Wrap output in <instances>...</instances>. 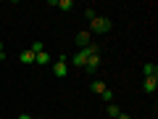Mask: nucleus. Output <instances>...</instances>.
<instances>
[{
    "instance_id": "nucleus-10",
    "label": "nucleus",
    "mask_w": 158,
    "mask_h": 119,
    "mask_svg": "<svg viewBox=\"0 0 158 119\" xmlns=\"http://www.w3.org/2000/svg\"><path fill=\"white\" fill-rule=\"evenodd\" d=\"M19 58H21V64H32L34 61V51H21V56H19Z\"/></svg>"
},
{
    "instance_id": "nucleus-14",
    "label": "nucleus",
    "mask_w": 158,
    "mask_h": 119,
    "mask_svg": "<svg viewBox=\"0 0 158 119\" xmlns=\"http://www.w3.org/2000/svg\"><path fill=\"white\" fill-rule=\"evenodd\" d=\"M32 51H34V56H37L40 51H45V45H42V42H34V45H32Z\"/></svg>"
},
{
    "instance_id": "nucleus-16",
    "label": "nucleus",
    "mask_w": 158,
    "mask_h": 119,
    "mask_svg": "<svg viewBox=\"0 0 158 119\" xmlns=\"http://www.w3.org/2000/svg\"><path fill=\"white\" fill-rule=\"evenodd\" d=\"M116 119H132V117H129V114H118Z\"/></svg>"
},
{
    "instance_id": "nucleus-2",
    "label": "nucleus",
    "mask_w": 158,
    "mask_h": 119,
    "mask_svg": "<svg viewBox=\"0 0 158 119\" xmlns=\"http://www.w3.org/2000/svg\"><path fill=\"white\" fill-rule=\"evenodd\" d=\"M53 74H56V77H66V74H69V66H66V56H61L56 64H53Z\"/></svg>"
},
{
    "instance_id": "nucleus-4",
    "label": "nucleus",
    "mask_w": 158,
    "mask_h": 119,
    "mask_svg": "<svg viewBox=\"0 0 158 119\" xmlns=\"http://www.w3.org/2000/svg\"><path fill=\"white\" fill-rule=\"evenodd\" d=\"M90 42H92V40H90V32H79V34H77V45H79V48H87Z\"/></svg>"
},
{
    "instance_id": "nucleus-6",
    "label": "nucleus",
    "mask_w": 158,
    "mask_h": 119,
    "mask_svg": "<svg viewBox=\"0 0 158 119\" xmlns=\"http://www.w3.org/2000/svg\"><path fill=\"white\" fill-rule=\"evenodd\" d=\"M156 90H158V79L145 77V93H156Z\"/></svg>"
},
{
    "instance_id": "nucleus-17",
    "label": "nucleus",
    "mask_w": 158,
    "mask_h": 119,
    "mask_svg": "<svg viewBox=\"0 0 158 119\" xmlns=\"http://www.w3.org/2000/svg\"><path fill=\"white\" fill-rule=\"evenodd\" d=\"M19 119H32V117H29V114H19Z\"/></svg>"
},
{
    "instance_id": "nucleus-11",
    "label": "nucleus",
    "mask_w": 158,
    "mask_h": 119,
    "mask_svg": "<svg viewBox=\"0 0 158 119\" xmlns=\"http://www.w3.org/2000/svg\"><path fill=\"white\" fill-rule=\"evenodd\" d=\"M56 8H61V11H71L74 3H71V0H56Z\"/></svg>"
},
{
    "instance_id": "nucleus-3",
    "label": "nucleus",
    "mask_w": 158,
    "mask_h": 119,
    "mask_svg": "<svg viewBox=\"0 0 158 119\" xmlns=\"http://www.w3.org/2000/svg\"><path fill=\"white\" fill-rule=\"evenodd\" d=\"M98 66H100V53H92V56H87V61H85V69H87V72H95Z\"/></svg>"
},
{
    "instance_id": "nucleus-15",
    "label": "nucleus",
    "mask_w": 158,
    "mask_h": 119,
    "mask_svg": "<svg viewBox=\"0 0 158 119\" xmlns=\"http://www.w3.org/2000/svg\"><path fill=\"white\" fill-rule=\"evenodd\" d=\"M0 58H6V51H3V40H0Z\"/></svg>"
},
{
    "instance_id": "nucleus-13",
    "label": "nucleus",
    "mask_w": 158,
    "mask_h": 119,
    "mask_svg": "<svg viewBox=\"0 0 158 119\" xmlns=\"http://www.w3.org/2000/svg\"><path fill=\"white\" fill-rule=\"evenodd\" d=\"M100 95H103V98H106V101H108V103H113V93H111V90H108V87H106V90H103V93H100Z\"/></svg>"
},
{
    "instance_id": "nucleus-1",
    "label": "nucleus",
    "mask_w": 158,
    "mask_h": 119,
    "mask_svg": "<svg viewBox=\"0 0 158 119\" xmlns=\"http://www.w3.org/2000/svg\"><path fill=\"white\" fill-rule=\"evenodd\" d=\"M108 29H111V19H106V16H95L90 21V32L103 34V32H108Z\"/></svg>"
},
{
    "instance_id": "nucleus-7",
    "label": "nucleus",
    "mask_w": 158,
    "mask_h": 119,
    "mask_svg": "<svg viewBox=\"0 0 158 119\" xmlns=\"http://www.w3.org/2000/svg\"><path fill=\"white\" fill-rule=\"evenodd\" d=\"M85 61H87V56H85L82 51H79V53H74V56H71V64H74V66H85Z\"/></svg>"
},
{
    "instance_id": "nucleus-9",
    "label": "nucleus",
    "mask_w": 158,
    "mask_h": 119,
    "mask_svg": "<svg viewBox=\"0 0 158 119\" xmlns=\"http://www.w3.org/2000/svg\"><path fill=\"white\" fill-rule=\"evenodd\" d=\"M106 114H108L111 119H116L121 111H118V106H116V103H108V106H106Z\"/></svg>"
},
{
    "instance_id": "nucleus-12",
    "label": "nucleus",
    "mask_w": 158,
    "mask_h": 119,
    "mask_svg": "<svg viewBox=\"0 0 158 119\" xmlns=\"http://www.w3.org/2000/svg\"><path fill=\"white\" fill-rule=\"evenodd\" d=\"M90 90H92V93H103V90H106V82L95 79V82H90Z\"/></svg>"
},
{
    "instance_id": "nucleus-8",
    "label": "nucleus",
    "mask_w": 158,
    "mask_h": 119,
    "mask_svg": "<svg viewBox=\"0 0 158 119\" xmlns=\"http://www.w3.org/2000/svg\"><path fill=\"white\" fill-rule=\"evenodd\" d=\"M142 72H145V77H153V79L158 77V66H156V64H145V69H142Z\"/></svg>"
},
{
    "instance_id": "nucleus-5",
    "label": "nucleus",
    "mask_w": 158,
    "mask_h": 119,
    "mask_svg": "<svg viewBox=\"0 0 158 119\" xmlns=\"http://www.w3.org/2000/svg\"><path fill=\"white\" fill-rule=\"evenodd\" d=\"M34 61H37L40 66H48V64H50V53H48V51H40L37 56H34Z\"/></svg>"
}]
</instances>
